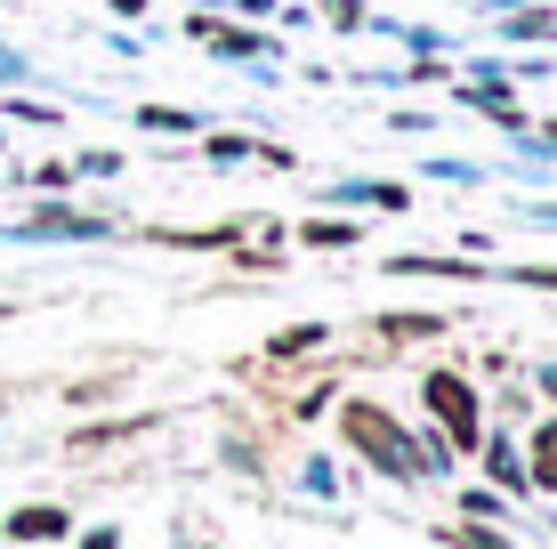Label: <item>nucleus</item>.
Wrapping results in <instances>:
<instances>
[{
	"mask_svg": "<svg viewBox=\"0 0 557 549\" xmlns=\"http://www.w3.org/2000/svg\"><path fill=\"white\" fill-rule=\"evenodd\" d=\"M339 428H348V445H356L372 469H412V445H405V428H396L380 404H348V412H339Z\"/></svg>",
	"mask_w": 557,
	"mask_h": 549,
	"instance_id": "1",
	"label": "nucleus"
},
{
	"mask_svg": "<svg viewBox=\"0 0 557 549\" xmlns=\"http://www.w3.org/2000/svg\"><path fill=\"white\" fill-rule=\"evenodd\" d=\"M429 412L445 421L453 445H476V388L460 372H429Z\"/></svg>",
	"mask_w": 557,
	"mask_h": 549,
	"instance_id": "2",
	"label": "nucleus"
},
{
	"mask_svg": "<svg viewBox=\"0 0 557 549\" xmlns=\"http://www.w3.org/2000/svg\"><path fill=\"white\" fill-rule=\"evenodd\" d=\"M9 534L16 541H57V534H65V509H16Z\"/></svg>",
	"mask_w": 557,
	"mask_h": 549,
	"instance_id": "3",
	"label": "nucleus"
},
{
	"mask_svg": "<svg viewBox=\"0 0 557 549\" xmlns=\"http://www.w3.org/2000/svg\"><path fill=\"white\" fill-rule=\"evenodd\" d=\"M533 477H542V485H557V421L542 428V437H533Z\"/></svg>",
	"mask_w": 557,
	"mask_h": 549,
	"instance_id": "4",
	"label": "nucleus"
},
{
	"mask_svg": "<svg viewBox=\"0 0 557 549\" xmlns=\"http://www.w3.org/2000/svg\"><path fill=\"white\" fill-rule=\"evenodd\" d=\"M380 332H388V339H429V332H445V324H436V315H388Z\"/></svg>",
	"mask_w": 557,
	"mask_h": 549,
	"instance_id": "5",
	"label": "nucleus"
},
{
	"mask_svg": "<svg viewBox=\"0 0 557 549\" xmlns=\"http://www.w3.org/2000/svg\"><path fill=\"white\" fill-rule=\"evenodd\" d=\"M307 242H315V251H332V242H348V226H339V219H315V226H307Z\"/></svg>",
	"mask_w": 557,
	"mask_h": 549,
	"instance_id": "6",
	"label": "nucleus"
}]
</instances>
